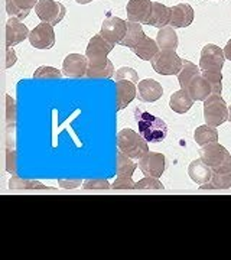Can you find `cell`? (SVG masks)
Listing matches in <instances>:
<instances>
[{"label": "cell", "instance_id": "4dcf8cb0", "mask_svg": "<svg viewBox=\"0 0 231 260\" xmlns=\"http://www.w3.org/2000/svg\"><path fill=\"white\" fill-rule=\"evenodd\" d=\"M62 75L64 74L54 67L42 65L34 73V78H37V80H59Z\"/></svg>", "mask_w": 231, "mask_h": 260}, {"label": "cell", "instance_id": "cb8c5ba5", "mask_svg": "<svg viewBox=\"0 0 231 260\" xmlns=\"http://www.w3.org/2000/svg\"><path fill=\"white\" fill-rule=\"evenodd\" d=\"M192 106H194L192 97L188 94V91H185L182 88L175 91L169 99V107L178 114H185Z\"/></svg>", "mask_w": 231, "mask_h": 260}, {"label": "cell", "instance_id": "8fae6325", "mask_svg": "<svg viewBox=\"0 0 231 260\" xmlns=\"http://www.w3.org/2000/svg\"><path fill=\"white\" fill-rule=\"evenodd\" d=\"M167 167V159L165 155L157 153V152H148L142 159H139V168L145 177L159 178L165 172Z\"/></svg>", "mask_w": 231, "mask_h": 260}, {"label": "cell", "instance_id": "484cf974", "mask_svg": "<svg viewBox=\"0 0 231 260\" xmlns=\"http://www.w3.org/2000/svg\"><path fill=\"white\" fill-rule=\"evenodd\" d=\"M194 140L195 143L200 145V146H205V145L218 142V132H217V127L210 126V124H203V126L196 127L194 133Z\"/></svg>", "mask_w": 231, "mask_h": 260}, {"label": "cell", "instance_id": "e0dca14e", "mask_svg": "<svg viewBox=\"0 0 231 260\" xmlns=\"http://www.w3.org/2000/svg\"><path fill=\"white\" fill-rule=\"evenodd\" d=\"M116 88H117L116 110L120 112L135 100V97H138V84L131 81H116Z\"/></svg>", "mask_w": 231, "mask_h": 260}, {"label": "cell", "instance_id": "d4e9b609", "mask_svg": "<svg viewBox=\"0 0 231 260\" xmlns=\"http://www.w3.org/2000/svg\"><path fill=\"white\" fill-rule=\"evenodd\" d=\"M131 51H133L140 59H143V61H152L160 49L157 47L156 39L145 37V39H143L140 44H138L135 48H131Z\"/></svg>", "mask_w": 231, "mask_h": 260}, {"label": "cell", "instance_id": "44dd1931", "mask_svg": "<svg viewBox=\"0 0 231 260\" xmlns=\"http://www.w3.org/2000/svg\"><path fill=\"white\" fill-rule=\"evenodd\" d=\"M169 22H171V8H168L159 2H153L148 25L160 29L168 26Z\"/></svg>", "mask_w": 231, "mask_h": 260}, {"label": "cell", "instance_id": "52a82bcc", "mask_svg": "<svg viewBox=\"0 0 231 260\" xmlns=\"http://www.w3.org/2000/svg\"><path fill=\"white\" fill-rule=\"evenodd\" d=\"M225 61L224 49L214 45V44H207L201 51V58H200V68L203 71H214V73H221L222 65Z\"/></svg>", "mask_w": 231, "mask_h": 260}, {"label": "cell", "instance_id": "ba28073f", "mask_svg": "<svg viewBox=\"0 0 231 260\" xmlns=\"http://www.w3.org/2000/svg\"><path fill=\"white\" fill-rule=\"evenodd\" d=\"M114 48V44L109 42L106 38H103L100 34L94 35L88 41V45L85 49V56L88 59V64H98L107 59V55L110 54Z\"/></svg>", "mask_w": 231, "mask_h": 260}, {"label": "cell", "instance_id": "6da1fadb", "mask_svg": "<svg viewBox=\"0 0 231 260\" xmlns=\"http://www.w3.org/2000/svg\"><path fill=\"white\" fill-rule=\"evenodd\" d=\"M135 119L139 126V133L150 143L163 142L168 135V124L160 117H156L148 112L135 110Z\"/></svg>", "mask_w": 231, "mask_h": 260}, {"label": "cell", "instance_id": "ac0fdd59", "mask_svg": "<svg viewBox=\"0 0 231 260\" xmlns=\"http://www.w3.org/2000/svg\"><path fill=\"white\" fill-rule=\"evenodd\" d=\"M213 169L208 167L201 158L192 160L188 167V175L198 185L210 182L213 178Z\"/></svg>", "mask_w": 231, "mask_h": 260}, {"label": "cell", "instance_id": "277c9868", "mask_svg": "<svg viewBox=\"0 0 231 260\" xmlns=\"http://www.w3.org/2000/svg\"><path fill=\"white\" fill-rule=\"evenodd\" d=\"M204 119L207 124L214 127H218L228 120V107L221 94H211L207 100H204Z\"/></svg>", "mask_w": 231, "mask_h": 260}, {"label": "cell", "instance_id": "4316f807", "mask_svg": "<svg viewBox=\"0 0 231 260\" xmlns=\"http://www.w3.org/2000/svg\"><path fill=\"white\" fill-rule=\"evenodd\" d=\"M201 73H203V70H201L200 67H196L195 64H192L191 61L184 59V62H182V70H181V73L178 74V81H179L181 88L186 91L189 83L194 80L196 75L201 74Z\"/></svg>", "mask_w": 231, "mask_h": 260}, {"label": "cell", "instance_id": "7402d4cb", "mask_svg": "<svg viewBox=\"0 0 231 260\" xmlns=\"http://www.w3.org/2000/svg\"><path fill=\"white\" fill-rule=\"evenodd\" d=\"M156 42L160 51H176L179 39L176 35L175 28L168 25L165 28L159 29L156 35Z\"/></svg>", "mask_w": 231, "mask_h": 260}, {"label": "cell", "instance_id": "2e32d148", "mask_svg": "<svg viewBox=\"0 0 231 260\" xmlns=\"http://www.w3.org/2000/svg\"><path fill=\"white\" fill-rule=\"evenodd\" d=\"M163 95L162 84L153 78H145L138 83V97L140 102L153 103L157 102Z\"/></svg>", "mask_w": 231, "mask_h": 260}, {"label": "cell", "instance_id": "74e56055", "mask_svg": "<svg viewBox=\"0 0 231 260\" xmlns=\"http://www.w3.org/2000/svg\"><path fill=\"white\" fill-rule=\"evenodd\" d=\"M16 62V52L12 47H6V68H10Z\"/></svg>", "mask_w": 231, "mask_h": 260}, {"label": "cell", "instance_id": "8992f818", "mask_svg": "<svg viewBox=\"0 0 231 260\" xmlns=\"http://www.w3.org/2000/svg\"><path fill=\"white\" fill-rule=\"evenodd\" d=\"M35 13L42 22L55 26L65 18L67 9L62 3L55 2V0H39L35 6Z\"/></svg>", "mask_w": 231, "mask_h": 260}, {"label": "cell", "instance_id": "603a6c76", "mask_svg": "<svg viewBox=\"0 0 231 260\" xmlns=\"http://www.w3.org/2000/svg\"><path fill=\"white\" fill-rule=\"evenodd\" d=\"M145 30L142 28V23H138V22H130L127 20V32L124 38L121 39L120 45L126 48H135L138 44H140L143 39H145Z\"/></svg>", "mask_w": 231, "mask_h": 260}, {"label": "cell", "instance_id": "60d3db41", "mask_svg": "<svg viewBox=\"0 0 231 260\" xmlns=\"http://www.w3.org/2000/svg\"><path fill=\"white\" fill-rule=\"evenodd\" d=\"M91 2L92 0H75V3H78V5H88Z\"/></svg>", "mask_w": 231, "mask_h": 260}, {"label": "cell", "instance_id": "836d02e7", "mask_svg": "<svg viewBox=\"0 0 231 260\" xmlns=\"http://www.w3.org/2000/svg\"><path fill=\"white\" fill-rule=\"evenodd\" d=\"M10 189H15V188H32V189H45V185L39 181H22L19 178L13 177L9 181Z\"/></svg>", "mask_w": 231, "mask_h": 260}, {"label": "cell", "instance_id": "7c38bea8", "mask_svg": "<svg viewBox=\"0 0 231 260\" xmlns=\"http://www.w3.org/2000/svg\"><path fill=\"white\" fill-rule=\"evenodd\" d=\"M88 59L81 54H70L62 62V74L68 78H81L87 74Z\"/></svg>", "mask_w": 231, "mask_h": 260}, {"label": "cell", "instance_id": "ab89813d", "mask_svg": "<svg viewBox=\"0 0 231 260\" xmlns=\"http://www.w3.org/2000/svg\"><path fill=\"white\" fill-rule=\"evenodd\" d=\"M224 55H225V59H230L231 61V38L228 39L225 48H224Z\"/></svg>", "mask_w": 231, "mask_h": 260}, {"label": "cell", "instance_id": "30bf717a", "mask_svg": "<svg viewBox=\"0 0 231 260\" xmlns=\"http://www.w3.org/2000/svg\"><path fill=\"white\" fill-rule=\"evenodd\" d=\"M127 32V22L117 16H107L103 20L100 35L111 44H120Z\"/></svg>", "mask_w": 231, "mask_h": 260}, {"label": "cell", "instance_id": "d6a6232c", "mask_svg": "<svg viewBox=\"0 0 231 260\" xmlns=\"http://www.w3.org/2000/svg\"><path fill=\"white\" fill-rule=\"evenodd\" d=\"M116 81H131V83H139V75L136 70L130 67H120L116 71Z\"/></svg>", "mask_w": 231, "mask_h": 260}, {"label": "cell", "instance_id": "f1b7e54d", "mask_svg": "<svg viewBox=\"0 0 231 260\" xmlns=\"http://www.w3.org/2000/svg\"><path fill=\"white\" fill-rule=\"evenodd\" d=\"M138 167L139 164L133 162L127 155H124L120 150L117 152V162H116L117 177H131Z\"/></svg>", "mask_w": 231, "mask_h": 260}, {"label": "cell", "instance_id": "9a60e30c", "mask_svg": "<svg viewBox=\"0 0 231 260\" xmlns=\"http://www.w3.org/2000/svg\"><path fill=\"white\" fill-rule=\"evenodd\" d=\"M194 22V9L188 3H179L171 8V22L172 28H186Z\"/></svg>", "mask_w": 231, "mask_h": 260}, {"label": "cell", "instance_id": "83f0119b", "mask_svg": "<svg viewBox=\"0 0 231 260\" xmlns=\"http://www.w3.org/2000/svg\"><path fill=\"white\" fill-rule=\"evenodd\" d=\"M114 75V67L113 62L107 58L106 61L98 62V64H88L87 74L88 78H111Z\"/></svg>", "mask_w": 231, "mask_h": 260}, {"label": "cell", "instance_id": "d6986e66", "mask_svg": "<svg viewBox=\"0 0 231 260\" xmlns=\"http://www.w3.org/2000/svg\"><path fill=\"white\" fill-rule=\"evenodd\" d=\"M186 91L192 97L194 102H204L213 94V88H211L210 83L204 78L203 74H200L189 83Z\"/></svg>", "mask_w": 231, "mask_h": 260}, {"label": "cell", "instance_id": "7a4b0ae2", "mask_svg": "<svg viewBox=\"0 0 231 260\" xmlns=\"http://www.w3.org/2000/svg\"><path fill=\"white\" fill-rule=\"evenodd\" d=\"M198 153H200V158L213 169V172H215V174H231L230 152L222 145H220L218 142L201 146Z\"/></svg>", "mask_w": 231, "mask_h": 260}, {"label": "cell", "instance_id": "ffe728a7", "mask_svg": "<svg viewBox=\"0 0 231 260\" xmlns=\"http://www.w3.org/2000/svg\"><path fill=\"white\" fill-rule=\"evenodd\" d=\"M39 0H6V10L10 18H18L23 20L28 18L30 10L35 9Z\"/></svg>", "mask_w": 231, "mask_h": 260}, {"label": "cell", "instance_id": "1f68e13d", "mask_svg": "<svg viewBox=\"0 0 231 260\" xmlns=\"http://www.w3.org/2000/svg\"><path fill=\"white\" fill-rule=\"evenodd\" d=\"M203 77L210 83L213 88V94H221L222 90V74L221 73H214V71H203Z\"/></svg>", "mask_w": 231, "mask_h": 260}, {"label": "cell", "instance_id": "b9f144b4", "mask_svg": "<svg viewBox=\"0 0 231 260\" xmlns=\"http://www.w3.org/2000/svg\"><path fill=\"white\" fill-rule=\"evenodd\" d=\"M228 121H231V106H228Z\"/></svg>", "mask_w": 231, "mask_h": 260}, {"label": "cell", "instance_id": "3957f363", "mask_svg": "<svg viewBox=\"0 0 231 260\" xmlns=\"http://www.w3.org/2000/svg\"><path fill=\"white\" fill-rule=\"evenodd\" d=\"M117 148L131 159H142L149 152L146 139L131 129H123L117 135Z\"/></svg>", "mask_w": 231, "mask_h": 260}, {"label": "cell", "instance_id": "f546056e", "mask_svg": "<svg viewBox=\"0 0 231 260\" xmlns=\"http://www.w3.org/2000/svg\"><path fill=\"white\" fill-rule=\"evenodd\" d=\"M201 189H228L231 188V174H213L210 182L203 184Z\"/></svg>", "mask_w": 231, "mask_h": 260}, {"label": "cell", "instance_id": "e575fe53", "mask_svg": "<svg viewBox=\"0 0 231 260\" xmlns=\"http://www.w3.org/2000/svg\"><path fill=\"white\" fill-rule=\"evenodd\" d=\"M136 189H163V185L157 178L145 177L136 182Z\"/></svg>", "mask_w": 231, "mask_h": 260}, {"label": "cell", "instance_id": "9c48e42d", "mask_svg": "<svg viewBox=\"0 0 231 260\" xmlns=\"http://www.w3.org/2000/svg\"><path fill=\"white\" fill-rule=\"evenodd\" d=\"M29 42L37 49H51L55 45V32L51 23L42 22L30 30Z\"/></svg>", "mask_w": 231, "mask_h": 260}, {"label": "cell", "instance_id": "d590c367", "mask_svg": "<svg viewBox=\"0 0 231 260\" xmlns=\"http://www.w3.org/2000/svg\"><path fill=\"white\" fill-rule=\"evenodd\" d=\"M111 188L113 189H136V182L131 181V177H117Z\"/></svg>", "mask_w": 231, "mask_h": 260}, {"label": "cell", "instance_id": "4fadbf2b", "mask_svg": "<svg viewBox=\"0 0 231 260\" xmlns=\"http://www.w3.org/2000/svg\"><path fill=\"white\" fill-rule=\"evenodd\" d=\"M152 0H129L126 6L127 20L148 25L152 12Z\"/></svg>", "mask_w": 231, "mask_h": 260}, {"label": "cell", "instance_id": "5b68a950", "mask_svg": "<svg viewBox=\"0 0 231 260\" xmlns=\"http://www.w3.org/2000/svg\"><path fill=\"white\" fill-rule=\"evenodd\" d=\"M184 59L175 51H159L150 61L153 71L159 75H178L182 70Z\"/></svg>", "mask_w": 231, "mask_h": 260}, {"label": "cell", "instance_id": "f35d334b", "mask_svg": "<svg viewBox=\"0 0 231 260\" xmlns=\"http://www.w3.org/2000/svg\"><path fill=\"white\" fill-rule=\"evenodd\" d=\"M59 185L62 186V188H75V186H78V185H81V181H71V182H67V181H59Z\"/></svg>", "mask_w": 231, "mask_h": 260}, {"label": "cell", "instance_id": "5bb4252c", "mask_svg": "<svg viewBox=\"0 0 231 260\" xmlns=\"http://www.w3.org/2000/svg\"><path fill=\"white\" fill-rule=\"evenodd\" d=\"M30 30L28 26L18 18H9L6 23V47H15L29 38Z\"/></svg>", "mask_w": 231, "mask_h": 260}, {"label": "cell", "instance_id": "8d00e7d4", "mask_svg": "<svg viewBox=\"0 0 231 260\" xmlns=\"http://www.w3.org/2000/svg\"><path fill=\"white\" fill-rule=\"evenodd\" d=\"M84 188L85 189H91V188H100V189H109L111 185L106 181V179H87L84 181Z\"/></svg>", "mask_w": 231, "mask_h": 260}]
</instances>
